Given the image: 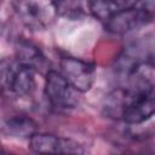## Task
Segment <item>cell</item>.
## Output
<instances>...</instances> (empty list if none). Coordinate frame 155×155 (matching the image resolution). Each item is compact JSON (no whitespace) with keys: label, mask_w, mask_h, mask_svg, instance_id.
I'll return each mask as SVG.
<instances>
[{"label":"cell","mask_w":155,"mask_h":155,"mask_svg":"<svg viewBox=\"0 0 155 155\" xmlns=\"http://www.w3.org/2000/svg\"><path fill=\"white\" fill-rule=\"evenodd\" d=\"M44 93L50 105L57 111L74 109L79 104L78 92L57 70H47Z\"/></svg>","instance_id":"obj_2"},{"label":"cell","mask_w":155,"mask_h":155,"mask_svg":"<svg viewBox=\"0 0 155 155\" xmlns=\"http://www.w3.org/2000/svg\"><path fill=\"white\" fill-rule=\"evenodd\" d=\"M17 61L25 63L28 65H31L33 68L36 69V71L39 70L40 67H42L45 62L40 50L29 42H24L19 45V48L17 52Z\"/></svg>","instance_id":"obj_9"},{"label":"cell","mask_w":155,"mask_h":155,"mask_svg":"<svg viewBox=\"0 0 155 155\" xmlns=\"http://www.w3.org/2000/svg\"><path fill=\"white\" fill-rule=\"evenodd\" d=\"M4 130L11 137L21 138V139H29L35 132H38V125L29 116L13 115L5 121Z\"/></svg>","instance_id":"obj_8"},{"label":"cell","mask_w":155,"mask_h":155,"mask_svg":"<svg viewBox=\"0 0 155 155\" xmlns=\"http://www.w3.org/2000/svg\"><path fill=\"white\" fill-rule=\"evenodd\" d=\"M29 149L41 154H82V145L68 138H62L51 133L35 132L29 138Z\"/></svg>","instance_id":"obj_5"},{"label":"cell","mask_w":155,"mask_h":155,"mask_svg":"<svg viewBox=\"0 0 155 155\" xmlns=\"http://www.w3.org/2000/svg\"><path fill=\"white\" fill-rule=\"evenodd\" d=\"M15 11L23 25L31 30L46 29L56 19V0H13Z\"/></svg>","instance_id":"obj_1"},{"label":"cell","mask_w":155,"mask_h":155,"mask_svg":"<svg viewBox=\"0 0 155 155\" xmlns=\"http://www.w3.org/2000/svg\"><path fill=\"white\" fill-rule=\"evenodd\" d=\"M61 74L80 93L91 90L94 82V67L87 61L75 57H63L59 63Z\"/></svg>","instance_id":"obj_4"},{"label":"cell","mask_w":155,"mask_h":155,"mask_svg":"<svg viewBox=\"0 0 155 155\" xmlns=\"http://www.w3.org/2000/svg\"><path fill=\"white\" fill-rule=\"evenodd\" d=\"M140 0H87L91 15L98 21L105 23L114 15L134 7Z\"/></svg>","instance_id":"obj_7"},{"label":"cell","mask_w":155,"mask_h":155,"mask_svg":"<svg viewBox=\"0 0 155 155\" xmlns=\"http://www.w3.org/2000/svg\"><path fill=\"white\" fill-rule=\"evenodd\" d=\"M154 17L153 0H140L134 7L114 15L104 24L105 29L113 34H125L151 23Z\"/></svg>","instance_id":"obj_3"},{"label":"cell","mask_w":155,"mask_h":155,"mask_svg":"<svg viewBox=\"0 0 155 155\" xmlns=\"http://www.w3.org/2000/svg\"><path fill=\"white\" fill-rule=\"evenodd\" d=\"M35 68L16 59L5 73V85L15 96H27L35 86Z\"/></svg>","instance_id":"obj_6"}]
</instances>
